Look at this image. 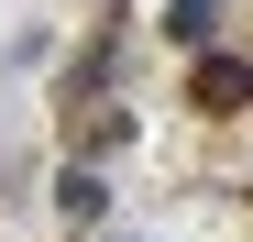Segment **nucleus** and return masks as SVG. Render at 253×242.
Segmentation results:
<instances>
[{
    "label": "nucleus",
    "instance_id": "nucleus-5",
    "mask_svg": "<svg viewBox=\"0 0 253 242\" xmlns=\"http://www.w3.org/2000/svg\"><path fill=\"white\" fill-rule=\"evenodd\" d=\"M121 242H154V231H121Z\"/></svg>",
    "mask_w": 253,
    "mask_h": 242
},
{
    "label": "nucleus",
    "instance_id": "nucleus-3",
    "mask_svg": "<svg viewBox=\"0 0 253 242\" xmlns=\"http://www.w3.org/2000/svg\"><path fill=\"white\" fill-rule=\"evenodd\" d=\"M55 209H66V220H99V209H110V187H99L88 165H66V176H55Z\"/></svg>",
    "mask_w": 253,
    "mask_h": 242
},
{
    "label": "nucleus",
    "instance_id": "nucleus-1",
    "mask_svg": "<svg viewBox=\"0 0 253 242\" xmlns=\"http://www.w3.org/2000/svg\"><path fill=\"white\" fill-rule=\"evenodd\" d=\"M253 99V55H198V77H187V110H209V121H231Z\"/></svg>",
    "mask_w": 253,
    "mask_h": 242
},
{
    "label": "nucleus",
    "instance_id": "nucleus-2",
    "mask_svg": "<svg viewBox=\"0 0 253 242\" xmlns=\"http://www.w3.org/2000/svg\"><path fill=\"white\" fill-rule=\"evenodd\" d=\"M121 132H132V110H88V121H77V110H66V143H77V154H66V165H88V154H110Z\"/></svg>",
    "mask_w": 253,
    "mask_h": 242
},
{
    "label": "nucleus",
    "instance_id": "nucleus-4",
    "mask_svg": "<svg viewBox=\"0 0 253 242\" xmlns=\"http://www.w3.org/2000/svg\"><path fill=\"white\" fill-rule=\"evenodd\" d=\"M209 22H220V0H165V33L176 44H209Z\"/></svg>",
    "mask_w": 253,
    "mask_h": 242
}]
</instances>
